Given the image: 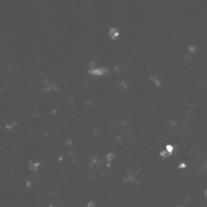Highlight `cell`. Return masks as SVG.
Returning <instances> with one entry per match:
<instances>
[{
  "label": "cell",
  "mask_w": 207,
  "mask_h": 207,
  "mask_svg": "<svg viewBox=\"0 0 207 207\" xmlns=\"http://www.w3.org/2000/svg\"><path fill=\"white\" fill-rule=\"evenodd\" d=\"M107 33L109 39L112 41H117L121 36L120 30L116 27H111Z\"/></svg>",
  "instance_id": "1"
}]
</instances>
